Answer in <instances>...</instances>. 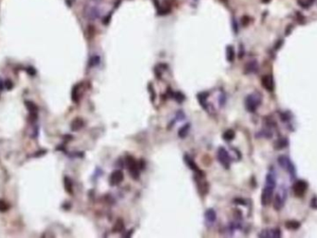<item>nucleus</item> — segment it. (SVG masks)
Instances as JSON below:
<instances>
[{
	"label": "nucleus",
	"instance_id": "obj_1",
	"mask_svg": "<svg viewBox=\"0 0 317 238\" xmlns=\"http://www.w3.org/2000/svg\"><path fill=\"white\" fill-rule=\"evenodd\" d=\"M276 186V175L275 170H270L266 175L265 185L262 189L261 202L262 206H268L273 200L274 191Z\"/></svg>",
	"mask_w": 317,
	"mask_h": 238
},
{
	"label": "nucleus",
	"instance_id": "obj_2",
	"mask_svg": "<svg viewBox=\"0 0 317 238\" xmlns=\"http://www.w3.org/2000/svg\"><path fill=\"white\" fill-rule=\"evenodd\" d=\"M261 103V96L258 92H254V93L249 95L245 99L246 109L250 112L256 111V110L260 107Z\"/></svg>",
	"mask_w": 317,
	"mask_h": 238
},
{
	"label": "nucleus",
	"instance_id": "obj_3",
	"mask_svg": "<svg viewBox=\"0 0 317 238\" xmlns=\"http://www.w3.org/2000/svg\"><path fill=\"white\" fill-rule=\"evenodd\" d=\"M277 161H278V164H279V166L282 169H284V170L286 171V172L290 175L291 179H294L295 175H296V168H295L294 164H293V162L291 161V159L287 156L281 155V156L278 157Z\"/></svg>",
	"mask_w": 317,
	"mask_h": 238
},
{
	"label": "nucleus",
	"instance_id": "obj_4",
	"mask_svg": "<svg viewBox=\"0 0 317 238\" xmlns=\"http://www.w3.org/2000/svg\"><path fill=\"white\" fill-rule=\"evenodd\" d=\"M287 195H288V192L286 187L284 185L281 186L274 198V208L275 210L278 211L283 209L286 200H287Z\"/></svg>",
	"mask_w": 317,
	"mask_h": 238
},
{
	"label": "nucleus",
	"instance_id": "obj_5",
	"mask_svg": "<svg viewBox=\"0 0 317 238\" xmlns=\"http://www.w3.org/2000/svg\"><path fill=\"white\" fill-rule=\"evenodd\" d=\"M126 163H127V167L128 170L130 172V174L132 175V177L135 180L139 177V172H140L141 167H139V164L137 163V161L132 157V156H128L126 158Z\"/></svg>",
	"mask_w": 317,
	"mask_h": 238
},
{
	"label": "nucleus",
	"instance_id": "obj_6",
	"mask_svg": "<svg viewBox=\"0 0 317 238\" xmlns=\"http://www.w3.org/2000/svg\"><path fill=\"white\" fill-rule=\"evenodd\" d=\"M217 158L219 160V162L223 165V167H225V169L230 168L231 158L229 156V153L223 147L219 148V150L217 152Z\"/></svg>",
	"mask_w": 317,
	"mask_h": 238
},
{
	"label": "nucleus",
	"instance_id": "obj_7",
	"mask_svg": "<svg viewBox=\"0 0 317 238\" xmlns=\"http://www.w3.org/2000/svg\"><path fill=\"white\" fill-rule=\"evenodd\" d=\"M307 188H308V183L303 180H299L293 185V192H294L296 196L300 197L304 196Z\"/></svg>",
	"mask_w": 317,
	"mask_h": 238
},
{
	"label": "nucleus",
	"instance_id": "obj_8",
	"mask_svg": "<svg viewBox=\"0 0 317 238\" xmlns=\"http://www.w3.org/2000/svg\"><path fill=\"white\" fill-rule=\"evenodd\" d=\"M282 233L279 229H265L259 234L260 237H267V238H279L281 237Z\"/></svg>",
	"mask_w": 317,
	"mask_h": 238
},
{
	"label": "nucleus",
	"instance_id": "obj_9",
	"mask_svg": "<svg viewBox=\"0 0 317 238\" xmlns=\"http://www.w3.org/2000/svg\"><path fill=\"white\" fill-rule=\"evenodd\" d=\"M261 85L264 86V89H266L269 92L274 91L275 88V82H274V78L271 74H267L262 76L261 78Z\"/></svg>",
	"mask_w": 317,
	"mask_h": 238
},
{
	"label": "nucleus",
	"instance_id": "obj_10",
	"mask_svg": "<svg viewBox=\"0 0 317 238\" xmlns=\"http://www.w3.org/2000/svg\"><path fill=\"white\" fill-rule=\"evenodd\" d=\"M184 161H185V163H187V165L191 169V170H193V171L196 172L197 176H198V177H203L204 173H203V172H201V170H200V169L197 166V164L194 162V160H193L190 157H188L187 155H185V156H184Z\"/></svg>",
	"mask_w": 317,
	"mask_h": 238
},
{
	"label": "nucleus",
	"instance_id": "obj_11",
	"mask_svg": "<svg viewBox=\"0 0 317 238\" xmlns=\"http://www.w3.org/2000/svg\"><path fill=\"white\" fill-rule=\"evenodd\" d=\"M84 15H86V18L91 20H94L99 17L100 12L96 7H86V9H84Z\"/></svg>",
	"mask_w": 317,
	"mask_h": 238
},
{
	"label": "nucleus",
	"instance_id": "obj_12",
	"mask_svg": "<svg viewBox=\"0 0 317 238\" xmlns=\"http://www.w3.org/2000/svg\"><path fill=\"white\" fill-rule=\"evenodd\" d=\"M122 181H123V173L122 171L117 170L111 173L110 177V183L111 185H118Z\"/></svg>",
	"mask_w": 317,
	"mask_h": 238
},
{
	"label": "nucleus",
	"instance_id": "obj_13",
	"mask_svg": "<svg viewBox=\"0 0 317 238\" xmlns=\"http://www.w3.org/2000/svg\"><path fill=\"white\" fill-rule=\"evenodd\" d=\"M205 220L208 225H212L216 220V212L212 209L208 210L205 212Z\"/></svg>",
	"mask_w": 317,
	"mask_h": 238
},
{
	"label": "nucleus",
	"instance_id": "obj_14",
	"mask_svg": "<svg viewBox=\"0 0 317 238\" xmlns=\"http://www.w3.org/2000/svg\"><path fill=\"white\" fill-rule=\"evenodd\" d=\"M258 68H259V65H258V62L256 60H251L250 61V62H248L246 64V67H245V71L247 73H254L258 71Z\"/></svg>",
	"mask_w": 317,
	"mask_h": 238
},
{
	"label": "nucleus",
	"instance_id": "obj_15",
	"mask_svg": "<svg viewBox=\"0 0 317 238\" xmlns=\"http://www.w3.org/2000/svg\"><path fill=\"white\" fill-rule=\"evenodd\" d=\"M83 125H84V121L83 120V119L76 118L72 121L71 128H72V131L76 132V131H79L80 129H82L83 127Z\"/></svg>",
	"mask_w": 317,
	"mask_h": 238
},
{
	"label": "nucleus",
	"instance_id": "obj_16",
	"mask_svg": "<svg viewBox=\"0 0 317 238\" xmlns=\"http://www.w3.org/2000/svg\"><path fill=\"white\" fill-rule=\"evenodd\" d=\"M80 86H81V83L76 84V85L72 88V100L74 102H78L79 101V98H80Z\"/></svg>",
	"mask_w": 317,
	"mask_h": 238
},
{
	"label": "nucleus",
	"instance_id": "obj_17",
	"mask_svg": "<svg viewBox=\"0 0 317 238\" xmlns=\"http://www.w3.org/2000/svg\"><path fill=\"white\" fill-rule=\"evenodd\" d=\"M226 59L229 62H233L235 60V49L232 45H227L226 47Z\"/></svg>",
	"mask_w": 317,
	"mask_h": 238
},
{
	"label": "nucleus",
	"instance_id": "obj_18",
	"mask_svg": "<svg viewBox=\"0 0 317 238\" xmlns=\"http://www.w3.org/2000/svg\"><path fill=\"white\" fill-rule=\"evenodd\" d=\"M64 187H65V190L68 192L70 195H72V193H73L72 182L69 177H67V176L64 178Z\"/></svg>",
	"mask_w": 317,
	"mask_h": 238
},
{
	"label": "nucleus",
	"instance_id": "obj_19",
	"mask_svg": "<svg viewBox=\"0 0 317 238\" xmlns=\"http://www.w3.org/2000/svg\"><path fill=\"white\" fill-rule=\"evenodd\" d=\"M297 1H298V5L300 7L307 9L313 6V4L315 2V0H297Z\"/></svg>",
	"mask_w": 317,
	"mask_h": 238
},
{
	"label": "nucleus",
	"instance_id": "obj_20",
	"mask_svg": "<svg viewBox=\"0 0 317 238\" xmlns=\"http://www.w3.org/2000/svg\"><path fill=\"white\" fill-rule=\"evenodd\" d=\"M235 135H236V134H235V132L233 131V130L229 129V130H227V131H225V133H223V139H225V141L230 142V141H232V140H233L234 138H235Z\"/></svg>",
	"mask_w": 317,
	"mask_h": 238
},
{
	"label": "nucleus",
	"instance_id": "obj_21",
	"mask_svg": "<svg viewBox=\"0 0 317 238\" xmlns=\"http://www.w3.org/2000/svg\"><path fill=\"white\" fill-rule=\"evenodd\" d=\"M124 229V224H123V221L122 219H118L117 220H116L115 224H114V227H113V232L115 233H119V232H122V230Z\"/></svg>",
	"mask_w": 317,
	"mask_h": 238
},
{
	"label": "nucleus",
	"instance_id": "obj_22",
	"mask_svg": "<svg viewBox=\"0 0 317 238\" xmlns=\"http://www.w3.org/2000/svg\"><path fill=\"white\" fill-rule=\"evenodd\" d=\"M300 227V223L297 220H288L286 222V228L289 230H297Z\"/></svg>",
	"mask_w": 317,
	"mask_h": 238
},
{
	"label": "nucleus",
	"instance_id": "obj_23",
	"mask_svg": "<svg viewBox=\"0 0 317 238\" xmlns=\"http://www.w3.org/2000/svg\"><path fill=\"white\" fill-rule=\"evenodd\" d=\"M189 129H190V124H185V125H184L180 130H179V132H178V134H179V137H181V138H184L185 136H187V134H188V131H189Z\"/></svg>",
	"mask_w": 317,
	"mask_h": 238
},
{
	"label": "nucleus",
	"instance_id": "obj_24",
	"mask_svg": "<svg viewBox=\"0 0 317 238\" xmlns=\"http://www.w3.org/2000/svg\"><path fill=\"white\" fill-rule=\"evenodd\" d=\"M287 145H288V142L285 138H281V139L276 140V142L275 144V147L276 149H283L285 147H287Z\"/></svg>",
	"mask_w": 317,
	"mask_h": 238
},
{
	"label": "nucleus",
	"instance_id": "obj_25",
	"mask_svg": "<svg viewBox=\"0 0 317 238\" xmlns=\"http://www.w3.org/2000/svg\"><path fill=\"white\" fill-rule=\"evenodd\" d=\"M25 105L27 107V109L30 110V112H36L38 107L34 103V102H31V101H26L25 102Z\"/></svg>",
	"mask_w": 317,
	"mask_h": 238
},
{
	"label": "nucleus",
	"instance_id": "obj_26",
	"mask_svg": "<svg viewBox=\"0 0 317 238\" xmlns=\"http://www.w3.org/2000/svg\"><path fill=\"white\" fill-rule=\"evenodd\" d=\"M99 62H100V58H99L98 56H94V57H92V58H90L89 66H91V67L97 66Z\"/></svg>",
	"mask_w": 317,
	"mask_h": 238
},
{
	"label": "nucleus",
	"instance_id": "obj_27",
	"mask_svg": "<svg viewBox=\"0 0 317 238\" xmlns=\"http://www.w3.org/2000/svg\"><path fill=\"white\" fill-rule=\"evenodd\" d=\"M9 208H10L9 204H7L6 201L1 200V199H0V211L5 212V211H7V210H9Z\"/></svg>",
	"mask_w": 317,
	"mask_h": 238
},
{
	"label": "nucleus",
	"instance_id": "obj_28",
	"mask_svg": "<svg viewBox=\"0 0 317 238\" xmlns=\"http://www.w3.org/2000/svg\"><path fill=\"white\" fill-rule=\"evenodd\" d=\"M174 99H176V100L177 101H178V102H182L183 100H184V95L183 94H181L180 93V92H177V93H174Z\"/></svg>",
	"mask_w": 317,
	"mask_h": 238
},
{
	"label": "nucleus",
	"instance_id": "obj_29",
	"mask_svg": "<svg viewBox=\"0 0 317 238\" xmlns=\"http://www.w3.org/2000/svg\"><path fill=\"white\" fill-rule=\"evenodd\" d=\"M149 92H150V95H151V97H152L151 100H152V102H154V100H155V97H156V93H155V91H154V88H153L151 83L149 84Z\"/></svg>",
	"mask_w": 317,
	"mask_h": 238
},
{
	"label": "nucleus",
	"instance_id": "obj_30",
	"mask_svg": "<svg viewBox=\"0 0 317 238\" xmlns=\"http://www.w3.org/2000/svg\"><path fill=\"white\" fill-rule=\"evenodd\" d=\"M250 19L249 16H243L242 19H241V23H242L243 26H247L250 23Z\"/></svg>",
	"mask_w": 317,
	"mask_h": 238
},
{
	"label": "nucleus",
	"instance_id": "obj_31",
	"mask_svg": "<svg viewBox=\"0 0 317 238\" xmlns=\"http://www.w3.org/2000/svg\"><path fill=\"white\" fill-rule=\"evenodd\" d=\"M296 17H297V20L299 22V23H301V22L304 20V16H303V15L301 14L300 12H299V11L296 12Z\"/></svg>",
	"mask_w": 317,
	"mask_h": 238
},
{
	"label": "nucleus",
	"instance_id": "obj_32",
	"mask_svg": "<svg viewBox=\"0 0 317 238\" xmlns=\"http://www.w3.org/2000/svg\"><path fill=\"white\" fill-rule=\"evenodd\" d=\"M5 86L7 87V90H11L12 87H13V82L10 81V80H7L5 82Z\"/></svg>",
	"mask_w": 317,
	"mask_h": 238
},
{
	"label": "nucleus",
	"instance_id": "obj_33",
	"mask_svg": "<svg viewBox=\"0 0 317 238\" xmlns=\"http://www.w3.org/2000/svg\"><path fill=\"white\" fill-rule=\"evenodd\" d=\"M232 24H233V28H234V31H235V33H236V34H237V32H238V27H237V23H236V20L235 19H233V20H232Z\"/></svg>",
	"mask_w": 317,
	"mask_h": 238
},
{
	"label": "nucleus",
	"instance_id": "obj_34",
	"mask_svg": "<svg viewBox=\"0 0 317 238\" xmlns=\"http://www.w3.org/2000/svg\"><path fill=\"white\" fill-rule=\"evenodd\" d=\"M28 72H29V74H31V75H34V74L36 73L35 70H34V69L33 67H29V69H28Z\"/></svg>",
	"mask_w": 317,
	"mask_h": 238
},
{
	"label": "nucleus",
	"instance_id": "obj_35",
	"mask_svg": "<svg viewBox=\"0 0 317 238\" xmlns=\"http://www.w3.org/2000/svg\"><path fill=\"white\" fill-rule=\"evenodd\" d=\"M293 29V26L291 25V24H289L288 27H287V30H286V35H288L291 32H290V31Z\"/></svg>",
	"mask_w": 317,
	"mask_h": 238
},
{
	"label": "nucleus",
	"instance_id": "obj_36",
	"mask_svg": "<svg viewBox=\"0 0 317 238\" xmlns=\"http://www.w3.org/2000/svg\"><path fill=\"white\" fill-rule=\"evenodd\" d=\"M282 43H283V41H282V40H278V41H277V43L275 44V48H276V49L279 48V47H281V45H282Z\"/></svg>",
	"mask_w": 317,
	"mask_h": 238
},
{
	"label": "nucleus",
	"instance_id": "obj_37",
	"mask_svg": "<svg viewBox=\"0 0 317 238\" xmlns=\"http://www.w3.org/2000/svg\"><path fill=\"white\" fill-rule=\"evenodd\" d=\"M2 87H3V83H2V81H1V79H0V90H1V89H2Z\"/></svg>",
	"mask_w": 317,
	"mask_h": 238
},
{
	"label": "nucleus",
	"instance_id": "obj_38",
	"mask_svg": "<svg viewBox=\"0 0 317 238\" xmlns=\"http://www.w3.org/2000/svg\"><path fill=\"white\" fill-rule=\"evenodd\" d=\"M261 1H262V3H269L271 0H261Z\"/></svg>",
	"mask_w": 317,
	"mask_h": 238
}]
</instances>
